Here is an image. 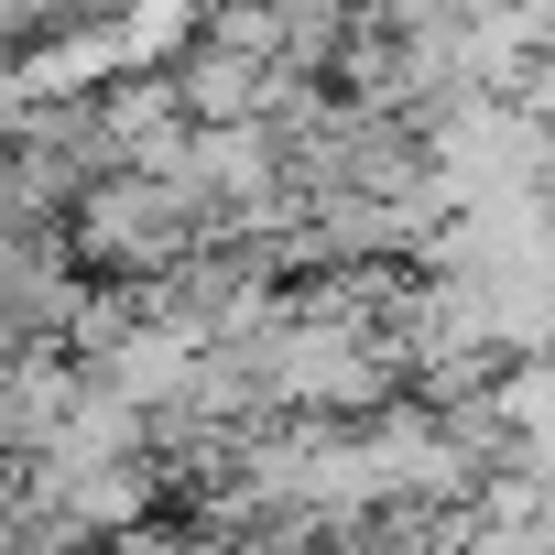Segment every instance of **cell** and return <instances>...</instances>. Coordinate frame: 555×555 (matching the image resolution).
<instances>
[{
    "label": "cell",
    "instance_id": "obj_1",
    "mask_svg": "<svg viewBox=\"0 0 555 555\" xmlns=\"http://www.w3.org/2000/svg\"><path fill=\"white\" fill-rule=\"evenodd\" d=\"M185 240H196V196L164 175H99L77 196V250L99 272H164Z\"/></svg>",
    "mask_w": 555,
    "mask_h": 555
}]
</instances>
